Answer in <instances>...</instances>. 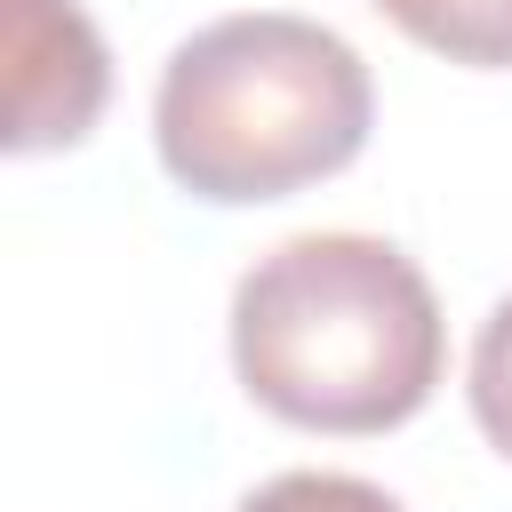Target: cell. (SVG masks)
Instances as JSON below:
<instances>
[{"instance_id":"obj_1","label":"cell","mask_w":512,"mask_h":512,"mask_svg":"<svg viewBox=\"0 0 512 512\" xmlns=\"http://www.w3.org/2000/svg\"><path fill=\"white\" fill-rule=\"evenodd\" d=\"M448 368V320L408 248L296 232L232 288V376L296 432H392Z\"/></svg>"},{"instance_id":"obj_2","label":"cell","mask_w":512,"mask_h":512,"mask_svg":"<svg viewBox=\"0 0 512 512\" xmlns=\"http://www.w3.org/2000/svg\"><path fill=\"white\" fill-rule=\"evenodd\" d=\"M368 128L376 88L360 48L288 8H240L200 24L192 40H176L152 88L160 168L216 208L288 200L352 168Z\"/></svg>"},{"instance_id":"obj_3","label":"cell","mask_w":512,"mask_h":512,"mask_svg":"<svg viewBox=\"0 0 512 512\" xmlns=\"http://www.w3.org/2000/svg\"><path fill=\"white\" fill-rule=\"evenodd\" d=\"M112 56L72 0H8V152H56L96 128Z\"/></svg>"},{"instance_id":"obj_4","label":"cell","mask_w":512,"mask_h":512,"mask_svg":"<svg viewBox=\"0 0 512 512\" xmlns=\"http://www.w3.org/2000/svg\"><path fill=\"white\" fill-rule=\"evenodd\" d=\"M376 8L448 64H472V72L512 64V0H376Z\"/></svg>"},{"instance_id":"obj_5","label":"cell","mask_w":512,"mask_h":512,"mask_svg":"<svg viewBox=\"0 0 512 512\" xmlns=\"http://www.w3.org/2000/svg\"><path fill=\"white\" fill-rule=\"evenodd\" d=\"M472 424L488 432L496 456H512V296L480 320V344H472Z\"/></svg>"},{"instance_id":"obj_6","label":"cell","mask_w":512,"mask_h":512,"mask_svg":"<svg viewBox=\"0 0 512 512\" xmlns=\"http://www.w3.org/2000/svg\"><path fill=\"white\" fill-rule=\"evenodd\" d=\"M232 512H400V496H384L376 480H352V472H280V480L248 488Z\"/></svg>"}]
</instances>
